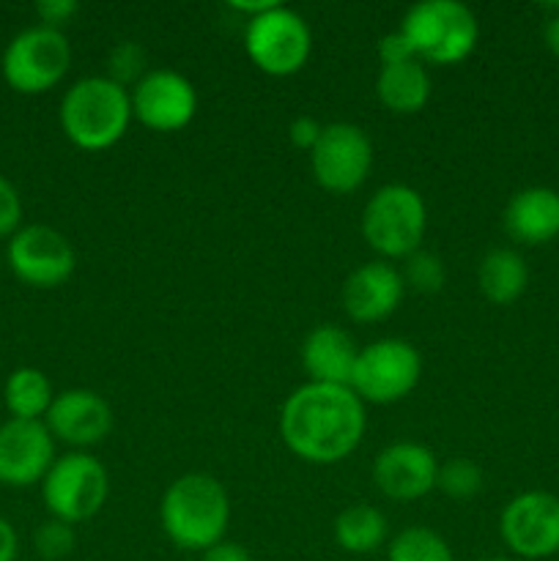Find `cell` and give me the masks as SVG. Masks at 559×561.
I'll return each instance as SVG.
<instances>
[{"label":"cell","mask_w":559,"mask_h":561,"mask_svg":"<svg viewBox=\"0 0 559 561\" xmlns=\"http://www.w3.org/2000/svg\"><path fill=\"white\" fill-rule=\"evenodd\" d=\"M365 403L351 387L312 383L294 389L280 409V438L299 460L332 466L349 458L365 436Z\"/></svg>","instance_id":"6da1fadb"},{"label":"cell","mask_w":559,"mask_h":561,"mask_svg":"<svg viewBox=\"0 0 559 561\" xmlns=\"http://www.w3.org/2000/svg\"><path fill=\"white\" fill-rule=\"evenodd\" d=\"M164 537L181 551H208L225 540L230 524V499L223 482L203 471H190L170 482L159 502Z\"/></svg>","instance_id":"7a4b0ae2"},{"label":"cell","mask_w":559,"mask_h":561,"mask_svg":"<svg viewBox=\"0 0 559 561\" xmlns=\"http://www.w3.org/2000/svg\"><path fill=\"white\" fill-rule=\"evenodd\" d=\"M129 91L107 77H82L60 99V129L80 151H107L132 124Z\"/></svg>","instance_id":"3957f363"},{"label":"cell","mask_w":559,"mask_h":561,"mask_svg":"<svg viewBox=\"0 0 559 561\" xmlns=\"http://www.w3.org/2000/svg\"><path fill=\"white\" fill-rule=\"evenodd\" d=\"M420 64L453 66L469 58L480 42V22L458 0H422L406 11L398 27Z\"/></svg>","instance_id":"277c9868"},{"label":"cell","mask_w":559,"mask_h":561,"mask_svg":"<svg viewBox=\"0 0 559 561\" xmlns=\"http://www.w3.org/2000/svg\"><path fill=\"white\" fill-rule=\"evenodd\" d=\"M427 230V208L417 190L387 184L367 201L362 211V239L387 261H406L420 250Z\"/></svg>","instance_id":"5b68a950"},{"label":"cell","mask_w":559,"mask_h":561,"mask_svg":"<svg viewBox=\"0 0 559 561\" xmlns=\"http://www.w3.org/2000/svg\"><path fill=\"white\" fill-rule=\"evenodd\" d=\"M71 66V47L64 31L33 25L16 33L3 49L0 71L11 91L38 96L58 85Z\"/></svg>","instance_id":"8992f818"},{"label":"cell","mask_w":559,"mask_h":561,"mask_svg":"<svg viewBox=\"0 0 559 561\" xmlns=\"http://www.w3.org/2000/svg\"><path fill=\"white\" fill-rule=\"evenodd\" d=\"M110 493V477L102 460L88 453H69L55 458L42 480L44 507L64 524H82L99 515Z\"/></svg>","instance_id":"52a82bcc"},{"label":"cell","mask_w":559,"mask_h":561,"mask_svg":"<svg viewBox=\"0 0 559 561\" xmlns=\"http://www.w3.org/2000/svg\"><path fill=\"white\" fill-rule=\"evenodd\" d=\"M422 376V356L409 340L384 337L360 348L349 387L362 403L389 405L409 398Z\"/></svg>","instance_id":"ba28073f"},{"label":"cell","mask_w":559,"mask_h":561,"mask_svg":"<svg viewBox=\"0 0 559 561\" xmlns=\"http://www.w3.org/2000/svg\"><path fill=\"white\" fill-rule=\"evenodd\" d=\"M244 49L258 71L269 77H290L305 69L312 49V33L305 16L283 3L258 14L244 27Z\"/></svg>","instance_id":"9c48e42d"},{"label":"cell","mask_w":559,"mask_h":561,"mask_svg":"<svg viewBox=\"0 0 559 561\" xmlns=\"http://www.w3.org/2000/svg\"><path fill=\"white\" fill-rule=\"evenodd\" d=\"M312 179L332 195H351L367 181L373 168V142L362 126L334 121L323 126L318 146L310 151Z\"/></svg>","instance_id":"30bf717a"},{"label":"cell","mask_w":559,"mask_h":561,"mask_svg":"<svg viewBox=\"0 0 559 561\" xmlns=\"http://www.w3.org/2000/svg\"><path fill=\"white\" fill-rule=\"evenodd\" d=\"M5 263L31 288H60L75 274L77 252L60 230L49 225H22L5 247Z\"/></svg>","instance_id":"8fae6325"},{"label":"cell","mask_w":559,"mask_h":561,"mask_svg":"<svg viewBox=\"0 0 559 561\" xmlns=\"http://www.w3.org/2000/svg\"><path fill=\"white\" fill-rule=\"evenodd\" d=\"M504 546L521 559H548L559 553V496L526 491L510 499L499 515Z\"/></svg>","instance_id":"7c38bea8"},{"label":"cell","mask_w":559,"mask_h":561,"mask_svg":"<svg viewBox=\"0 0 559 561\" xmlns=\"http://www.w3.org/2000/svg\"><path fill=\"white\" fill-rule=\"evenodd\" d=\"M132 115L153 131H181L197 113V91L181 71L151 69L129 91Z\"/></svg>","instance_id":"4fadbf2b"},{"label":"cell","mask_w":559,"mask_h":561,"mask_svg":"<svg viewBox=\"0 0 559 561\" xmlns=\"http://www.w3.org/2000/svg\"><path fill=\"white\" fill-rule=\"evenodd\" d=\"M55 463V438L44 422L5 420L0 422V485H42Z\"/></svg>","instance_id":"5bb4252c"},{"label":"cell","mask_w":559,"mask_h":561,"mask_svg":"<svg viewBox=\"0 0 559 561\" xmlns=\"http://www.w3.org/2000/svg\"><path fill=\"white\" fill-rule=\"evenodd\" d=\"M438 460L425 444L395 442L373 460V482L392 502H417L436 488Z\"/></svg>","instance_id":"9a60e30c"},{"label":"cell","mask_w":559,"mask_h":561,"mask_svg":"<svg viewBox=\"0 0 559 561\" xmlns=\"http://www.w3.org/2000/svg\"><path fill=\"white\" fill-rule=\"evenodd\" d=\"M44 425L55 442H64L82 453L85 447L104 442L113 431V409L93 389H66L55 394Z\"/></svg>","instance_id":"2e32d148"},{"label":"cell","mask_w":559,"mask_h":561,"mask_svg":"<svg viewBox=\"0 0 559 561\" xmlns=\"http://www.w3.org/2000/svg\"><path fill=\"white\" fill-rule=\"evenodd\" d=\"M406 294V283L387 261H373L354 268L343 283V310L356 323H378L392 316Z\"/></svg>","instance_id":"e0dca14e"},{"label":"cell","mask_w":559,"mask_h":561,"mask_svg":"<svg viewBox=\"0 0 559 561\" xmlns=\"http://www.w3.org/2000/svg\"><path fill=\"white\" fill-rule=\"evenodd\" d=\"M504 230L526 247L548 244L559 236V192L551 186H526L515 192L502 214Z\"/></svg>","instance_id":"ac0fdd59"},{"label":"cell","mask_w":559,"mask_h":561,"mask_svg":"<svg viewBox=\"0 0 559 561\" xmlns=\"http://www.w3.org/2000/svg\"><path fill=\"white\" fill-rule=\"evenodd\" d=\"M356 356H360V348H356L354 337L334 323L316 327L301 343V365L312 383L349 387Z\"/></svg>","instance_id":"d6986e66"},{"label":"cell","mask_w":559,"mask_h":561,"mask_svg":"<svg viewBox=\"0 0 559 561\" xmlns=\"http://www.w3.org/2000/svg\"><path fill=\"white\" fill-rule=\"evenodd\" d=\"M431 75L420 60H406L398 66H381L376 77V96L389 113L414 115L431 102Z\"/></svg>","instance_id":"ffe728a7"},{"label":"cell","mask_w":559,"mask_h":561,"mask_svg":"<svg viewBox=\"0 0 559 561\" xmlns=\"http://www.w3.org/2000/svg\"><path fill=\"white\" fill-rule=\"evenodd\" d=\"M477 285L491 305L507 307L526 294L529 266L521 252L510 250V247H497L482 255L480 266H477Z\"/></svg>","instance_id":"44dd1931"},{"label":"cell","mask_w":559,"mask_h":561,"mask_svg":"<svg viewBox=\"0 0 559 561\" xmlns=\"http://www.w3.org/2000/svg\"><path fill=\"white\" fill-rule=\"evenodd\" d=\"M53 400V383L38 367H16L3 383V403L11 420L44 422Z\"/></svg>","instance_id":"7402d4cb"},{"label":"cell","mask_w":559,"mask_h":561,"mask_svg":"<svg viewBox=\"0 0 559 561\" xmlns=\"http://www.w3.org/2000/svg\"><path fill=\"white\" fill-rule=\"evenodd\" d=\"M389 524L381 510L351 504L334 518V542L345 553H373L387 542Z\"/></svg>","instance_id":"603a6c76"},{"label":"cell","mask_w":559,"mask_h":561,"mask_svg":"<svg viewBox=\"0 0 559 561\" xmlns=\"http://www.w3.org/2000/svg\"><path fill=\"white\" fill-rule=\"evenodd\" d=\"M387 561H455L453 548L427 526H409L389 542Z\"/></svg>","instance_id":"cb8c5ba5"},{"label":"cell","mask_w":559,"mask_h":561,"mask_svg":"<svg viewBox=\"0 0 559 561\" xmlns=\"http://www.w3.org/2000/svg\"><path fill=\"white\" fill-rule=\"evenodd\" d=\"M400 277H403L406 288L431 296L444 288V283H447V268H444V261L436 252H427L420 247V250L411 252L403 261Z\"/></svg>","instance_id":"d4e9b609"},{"label":"cell","mask_w":559,"mask_h":561,"mask_svg":"<svg viewBox=\"0 0 559 561\" xmlns=\"http://www.w3.org/2000/svg\"><path fill=\"white\" fill-rule=\"evenodd\" d=\"M436 488L447 499H455V502L475 499L482 491L480 466L471 463L469 458H453L447 463H438Z\"/></svg>","instance_id":"484cf974"},{"label":"cell","mask_w":559,"mask_h":561,"mask_svg":"<svg viewBox=\"0 0 559 561\" xmlns=\"http://www.w3.org/2000/svg\"><path fill=\"white\" fill-rule=\"evenodd\" d=\"M148 53L140 42H118L107 55V80L115 85L135 88L148 75Z\"/></svg>","instance_id":"4316f807"},{"label":"cell","mask_w":559,"mask_h":561,"mask_svg":"<svg viewBox=\"0 0 559 561\" xmlns=\"http://www.w3.org/2000/svg\"><path fill=\"white\" fill-rule=\"evenodd\" d=\"M77 546V535L75 526L64 524L58 518H49L33 531V551L36 557H42L44 561H64L66 557H71Z\"/></svg>","instance_id":"83f0119b"},{"label":"cell","mask_w":559,"mask_h":561,"mask_svg":"<svg viewBox=\"0 0 559 561\" xmlns=\"http://www.w3.org/2000/svg\"><path fill=\"white\" fill-rule=\"evenodd\" d=\"M22 228V197L5 175H0V241Z\"/></svg>","instance_id":"f1b7e54d"},{"label":"cell","mask_w":559,"mask_h":561,"mask_svg":"<svg viewBox=\"0 0 559 561\" xmlns=\"http://www.w3.org/2000/svg\"><path fill=\"white\" fill-rule=\"evenodd\" d=\"M77 11H80V3H75V0H42V3H36V16L42 20L38 25L53 27V31H60Z\"/></svg>","instance_id":"f546056e"},{"label":"cell","mask_w":559,"mask_h":561,"mask_svg":"<svg viewBox=\"0 0 559 561\" xmlns=\"http://www.w3.org/2000/svg\"><path fill=\"white\" fill-rule=\"evenodd\" d=\"M323 135V124L312 115H296L288 126V137L299 151H312Z\"/></svg>","instance_id":"4dcf8cb0"},{"label":"cell","mask_w":559,"mask_h":561,"mask_svg":"<svg viewBox=\"0 0 559 561\" xmlns=\"http://www.w3.org/2000/svg\"><path fill=\"white\" fill-rule=\"evenodd\" d=\"M406 60H417V58L414 53H411L409 42L403 38V33L395 31L378 38V64L398 66V64H406Z\"/></svg>","instance_id":"1f68e13d"},{"label":"cell","mask_w":559,"mask_h":561,"mask_svg":"<svg viewBox=\"0 0 559 561\" xmlns=\"http://www.w3.org/2000/svg\"><path fill=\"white\" fill-rule=\"evenodd\" d=\"M201 561H252V557L244 546H239V542L223 540L217 542V546L208 548V551H203Z\"/></svg>","instance_id":"d6a6232c"},{"label":"cell","mask_w":559,"mask_h":561,"mask_svg":"<svg viewBox=\"0 0 559 561\" xmlns=\"http://www.w3.org/2000/svg\"><path fill=\"white\" fill-rule=\"evenodd\" d=\"M20 557V537L5 518H0V561H16Z\"/></svg>","instance_id":"836d02e7"},{"label":"cell","mask_w":559,"mask_h":561,"mask_svg":"<svg viewBox=\"0 0 559 561\" xmlns=\"http://www.w3.org/2000/svg\"><path fill=\"white\" fill-rule=\"evenodd\" d=\"M230 9L236 11V14L247 16V22L255 20L258 14H263V11H269L274 5V0H230Z\"/></svg>","instance_id":"e575fe53"},{"label":"cell","mask_w":559,"mask_h":561,"mask_svg":"<svg viewBox=\"0 0 559 561\" xmlns=\"http://www.w3.org/2000/svg\"><path fill=\"white\" fill-rule=\"evenodd\" d=\"M543 44H546V49L554 58H559V14L546 16V25H543Z\"/></svg>","instance_id":"d590c367"},{"label":"cell","mask_w":559,"mask_h":561,"mask_svg":"<svg viewBox=\"0 0 559 561\" xmlns=\"http://www.w3.org/2000/svg\"><path fill=\"white\" fill-rule=\"evenodd\" d=\"M480 561H510V559H502V557H488V559H480Z\"/></svg>","instance_id":"8d00e7d4"}]
</instances>
